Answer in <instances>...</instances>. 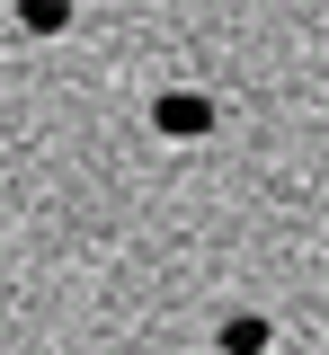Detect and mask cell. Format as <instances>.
Listing matches in <instances>:
<instances>
[{"instance_id": "6da1fadb", "label": "cell", "mask_w": 329, "mask_h": 355, "mask_svg": "<svg viewBox=\"0 0 329 355\" xmlns=\"http://www.w3.org/2000/svg\"><path fill=\"white\" fill-rule=\"evenodd\" d=\"M151 125L169 133V142H196V133H214V98L205 89H160L151 98Z\"/></svg>"}, {"instance_id": "7a4b0ae2", "label": "cell", "mask_w": 329, "mask_h": 355, "mask_svg": "<svg viewBox=\"0 0 329 355\" xmlns=\"http://www.w3.org/2000/svg\"><path fill=\"white\" fill-rule=\"evenodd\" d=\"M214 347H223V355H267V347H276V329H267L258 311H232V320L214 329Z\"/></svg>"}, {"instance_id": "3957f363", "label": "cell", "mask_w": 329, "mask_h": 355, "mask_svg": "<svg viewBox=\"0 0 329 355\" xmlns=\"http://www.w3.org/2000/svg\"><path fill=\"white\" fill-rule=\"evenodd\" d=\"M71 9H81V0H18V27H27V36H62Z\"/></svg>"}]
</instances>
